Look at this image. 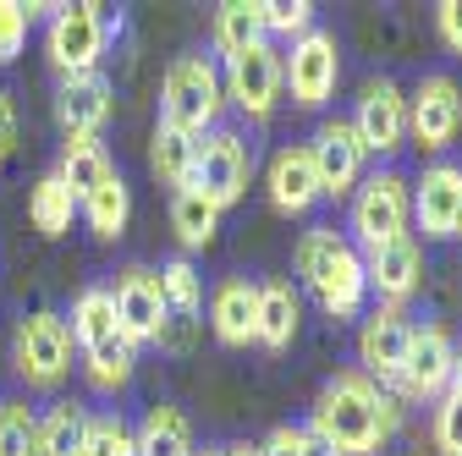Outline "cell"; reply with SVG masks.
Masks as SVG:
<instances>
[{
	"label": "cell",
	"mask_w": 462,
	"mask_h": 456,
	"mask_svg": "<svg viewBox=\"0 0 462 456\" xmlns=\"http://www.w3.org/2000/svg\"><path fill=\"white\" fill-rule=\"evenodd\" d=\"M110 44V17L94 0H78V6H55L50 28H44V50H50V67L61 78L78 72H99V55Z\"/></svg>",
	"instance_id": "6"
},
{
	"label": "cell",
	"mask_w": 462,
	"mask_h": 456,
	"mask_svg": "<svg viewBox=\"0 0 462 456\" xmlns=\"http://www.w3.org/2000/svg\"><path fill=\"white\" fill-rule=\"evenodd\" d=\"M209 324H215V341L220 347H248L259 341V287L243 275H231L215 287L209 297Z\"/></svg>",
	"instance_id": "21"
},
{
	"label": "cell",
	"mask_w": 462,
	"mask_h": 456,
	"mask_svg": "<svg viewBox=\"0 0 462 456\" xmlns=\"http://www.w3.org/2000/svg\"><path fill=\"white\" fill-rule=\"evenodd\" d=\"M298 275L303 287L319 297V308L330 319H358L369 280H364V253L346 242L336 225H314V232L298 242Z\"/></svg>",
	"instance_id": "3"
},
{
	"label": "cell",
	"mask_w": 462,
	"mask_h": 456,
	"mask_svg": "<svg viewBox=\"0 0 462 456\" xmlns=\"http://www.w3.org/2000/svg\"><path fill=\"white\" fill-rule=\"evenodd\" d=\"M264 187H270V204L281 214H309L319 204V170H314V154L309 143H292V149H281L264 170Z\"/></svg>",
	"instance_id": "20"
},
{
	"label": "cell",
	"mask_w": 462,
	"mask_h": 456,
	"mask_svg": "<svg viewBox=\"0 0 462 456\" xmlns=\"http://www.w3.org/2000/svg\"><path fill=\"white\" fill-rule=\"evenodd\" d=\"M353 132H358V143H364L369 154H396L402 143H408V94H402L391 78L364 83Z\"/></svg>",
	"instance_id": "15"
},
{
	"label": "cell",
	"mask_w": 462,
	"mask_h": 456,
	"mask_svg": "<svg viewBox=\"0 0 462 456\" xmlns=\"http://www.w3.org/2000/svg\"><path fill=\"white\" fill-rule=\"evenodd\" d=\"M160 297H165V330L199 319V308H204V287H199V269H193L188 253H182V259H171V264H160Z\"/></svg>",
	"instance_id": "29"
},
{
	"label": "cell",
	"mask_w": 462,
	"mask_h": 456,
	"mask_svg": "<svg viewBox=\"0 0 462 456\" xmlns=\"http://www.w3.org/2000/svg\"><path fill=\"white\" fill-rule=\"evenodd\" d=\"M28 23H33V6H17V0H0V67L23 55V44H28Z\"/></svg>",
	"instance_id": "35"
},
{
	"label": "cell",
	"mask_w": 462,
	"mask_h": 456,
	"mask_svg": "<svg viewBox=\"0 0 462 456\" xmlns=\"http://www.w3.org/2000/svg\"><path fill=\"white\" fill-rule=\"evenodd\" d=\"M298 324H303L298 287L292 280H264L259 287V347L264 352H286L298 341Z\"/></svg>",
	"instance_id": "22"
},
{
	"label": "cell",
	"mask_w": 462,
	"mask_h": 456,
	"mask_svg": "<svg viewBox=\"0 0 462 456\" xmlns=\"http://www.w3.org/2000/svg\"><path fill=\"white\" fill-rule=\"evenodd\" d=\"M264 39V12H259V0H226V6L215 12V50L226 55H243L248 44Z\"/></svg>",
	"instance_id": "31"
},
{
	"label": "cell",
	"mask_w": 462,
	"mask_h": 456,
	"mask_svg": "<svg viewBox=\"0 0 462 456\" xmlns=\"http://www.w3.org/2000/svg\"><path fill=\"white\" fill-rule=\"evenodd\" d=\"M220 456H259V445H248V440H237V445H220Z\"/></svg>",
	"instance_id": "40"
},
{
	"label": "cell",
	"mask_w": 462,
	"mask_h": 456,
	"mask_svg": "<svg viewBox=\"0 0 462 456\" xmlns=\"http://www.w3.org/2000/svg\"><path fill=\"white\" fill-rule=\"evenodd\" d=\"M110 292V308H116V324H122V335L133 341V347H149V341L165 335V297H160V269L149 264H127L122 275H116Z\"/></svg>",
	"instance_id": "12"
},
{
	"label": "cell",
	"mask_w": 462,
	"mask_h": 456,
	"mask_svg": "<svg viewBox=\"0 0 462 456\" xmlns=\"http://www.w3.org/2000/svg\"><path fill=\"white\" fill-rule=\"evenodd\" d=\"M435 445L446 456H462V396H440V407H435Z\"/></svg>",
	"instance_id": "37"
},
{
	"label": "cell",
	"mask_w": 462,
	"mask_h": 456,
	"mask_svg": "<svg viewBox=\"0 0 462 456\" xmlns=\"http://www.w3.org/2000/svg\"><path fill=\"white\" fill-rule=\"evenodd\" d=\"M220 83H226V99L237 105L243 116L264 122L270 110H275V99H281V50L270 39L248 44L243 55H231V61H226Z\"/></svg>",
	"instance_id": "13"
},
{
	"label": "cell",
	"mask_w": 462,
	"mask_h": 456,
	"mask_svg": "<svg viewBox=\"0 0 462 456\" xmlns=\"http://www.w3.org/2000/svg\"><path fill=\"white\" fill-rule=\"evenodd\" d=\"M220 110H226L220 67L209 55H177L165 67V83H160V122L182 127L188 138H204L220 127Z\"/></svg>",
	"instance_id": "4"
},
{
	"label": "cell",
	"mask_w": 462,
	"mask_h": 456,
	"mask_svg": "<svg viewBox=\"0 0 462 456\" xmlns=\"http://www.w3.org/2000/svg\"><path fill=\"white\" fill-rule=\"evenodd\" d=\"M88 445V413L78 402H55L39 418V456H83Z\"/></svg>",
	"instance_id": "30"
},
{
	"label": "cell",
	"mask_w": 462,
	"mask_h": 456,
	"mask_svg": "<svg viewBox=\"0 0 462 456\" xmlns=\"http://www.w3.org/2000/svg\"><path fill=\"white\" fill-rule=\"evenodd\" d=\"M408 341H413V319L408 308H374L358 330V374H369L380 390H391L402 358H408Z\"/></svg>",
	"instance_id": "16"
},
{
	"label": "cell",
	"mask_w": 462,
	"mask_h": 456,
	"mask_svg": "<svg viewBox=\"0 0 462 456\" xmlns=\"http://www.w3.org/2000/svg\"><path fill=\"white\" fill-rule=\"evenodd\" d=\"M462 132V88L446 72H430L413 94H408V138L424 154H446Z\"/></svg>",
	"instance_id": "11"
},
{
	"label": "cell",
	"mask_w": 462,
	"mask_h": 456,
	"mask_svg": "<svg viewBox=\"0 0 462 456\" xmlns=\"http://www.w3.org/2000/svg\"><path fill=\"white\" fill-rule=\"evenodd\" d=\"M72 347L83 358V374L99 396H116L133 385V369H138V347L122 335V324H116V308H110V292L105 287H88L78 292L72 303Z\"/></svg>",
	"instance_id": "2"
},
{
	"label": "cell",
	"mask_w": 462,
	"mask_h": 456,
	"mask_svg": "<svg viewBox=\"0 0 462 456\" xmlns=\"http://www.w3.org/2000/svg\"><path fill=\"white\" fill-rule=\"evenodd\" d=\"M133 445H138V456H199L188 413L171 407V402H160V407L143 413V424L133 429Z\"/></svg>",
	"instance_id": "23"
},
{
	"label": "cell",
	"mask_w": 462,
	"mask_h": 456,
	"mask_svg": "<svg viewBox=\"0 0 462 456\" xmlns=\"http://www.w3.org/2000/svg\"><path fill=\"white\" fill-rule=\"evenodd\" d=\"M199 456H220V451H199Z\"/></svg>",
	"instance_id": "43"
},
{
	"label": "cell",
	"mask_w": 462,
	"mask_h": 456,
	"mask_svg": "<svg viewBox=\"0 0 462 456\" xmlns=\"http://www.w3.org/2000/svg\"><path fill=\"white\" fill-rule=\"evenodd\" d=\"M110 110H116V88L105 72H78V78H61V88H55V122H61L67 143L99 138Z\"/></svg>",
	"instance_id": "17"
},
{
	"label": "cell",
	"mask_w": 462,
	"mask_h": 456,
	"mask_svg": "<svg viewBox=\"0 0 462 456\" xmlns=\"http://www.w3.org/2000/svg\"><path fill=\"white\" fill-rule=\"evenodd\" d=\"M12 369L33 385V390H55L67 374H72V330L61 314H28L17 319V335H12Z\"/></svg>",
	"instance_id": "5"
},
{
	"label": "cell",
	"mask_w": 462,
	"mask_h": 456,
	"mask_svg": "<svg viewBox=\"0 0 462 456\" xmlns=\"http://www.w3.org/2000/svg\"><path fill=\"white\" fill-rule=\"evenodd\" d=\"M193 154H199V138H188L182 127L160 122L154 138H149V170H154V182L171 187V193H182L193 182Z\"/></svg>",
	"instance_id": "24"
},
{
	"label": "cell",
	"mask_w": 462,
	"mask_h": 456,
	"mask_svg": "<svg viewBox=\"0 0 462 456\" xmlns=\"http://www.w3.org/2000/svg\"><path fill=\"white\" fill-rule=\"evenodd\" d=\"M0 456H39V413L28 402H0Z\"/></svg>",
	"instance_id": "32"
},
{
	"label": "cell",
	"mask_w": 462,
	"mask_h": 456,
	"mask_svg": "<svg viewBox=\"0 0 462 456\" xmlns=\"http://www.w3.org/2000/svg\"><path fill=\"white\" fill-rule=\"evenodd\" d=\"M83 456H138L127 418H122V413H99V418H88V445H83Z\"/></svg>",
	"instance_id": "34"
},
{
	"label": "cell",
	"mask_w": 462,
	"mask_h": 456,
	"mask_svg": "<svg viewBox=\"0 0 462 456\" xmlns=\"http://www.w3.org/2000/svg\"><path fill=\"white\" fill-rule=\"evenodd\" d=\"M451 396H462V347H457V369H451Z\"/></svg>",
	"instance_id": "41"
},
{
	"label": "cell",
	"mask_w": 462,
	"mask_h": 456,
	"mask_svg": "<svg viewBox=\"0 0 462 456\" xmlns=\"http://www.w3.org/2000/svg\"><path fill=\"white\" fill-rule=\"evenodd\" d=\"M309 154H314V170H319V198H353L358 193L369 149L358 143V132H353L346 116H325Z\"/></svg>",
	"instance_id": "14"
},
{
	"label": "cell",
	"mask_w": 462,
	"mask_h": 456,
	"mask_svg": "<svg viewBox=\"0 0 462 456\" xmlns=\"http://www.w3.org/2000/svg\"><path fill=\"white\" fill-rule=\"evenodd\" d=\"M451 369H457V347L440 324H413L408 358H402L391 396H408V402H440L451 390Z\"/></svg>",
	"instance_id": "10"
},
{
	"label": "cell",
	"mask_w": 462,
	"mask_h": 456,
	"mask_svg": "<svg viewBox=\"0 0 462 456\" xmlns=\"http://www.w3.org/2000/svg\"><path fill=\"white\" fill-rule=\"evenodd\" d=\"M248 177H254V154L243 143V132L231 127H215L199 138V154H193V182L215 209H231L243 193H248Z\"/></svg>",
	"instance_id": "8"
},
{
	"label": "cell",
	"mask_w": 462,
	"mask_h": 456,
	"mask_svg": "<svg viewBox=\"0 0 462 456\" xmlns=\"http://www.w3.org/2000/svg\"><path fill=\"white\" fill-rule=\"evenodd\" d=\"M171 232H177V242L188 253L209 248L215 232H220V209L199 193V187H182V193H171Z\"/></svg>",
	"instance_id": "27"
},
{
	"label": "cell",
	"mask_w": 462,
	"mask_h": 456,
	"mask_svg": "<svg viewBox=\"0 0 462 456\" xmlns=\"http://www.w3.org/2000/svg\"><path fill=\"white\" fill-rule=\"evenodd\" d=\"M402 407L396 396L380 390L369 374L358 369H341L336 379L319 385L314 396V418H309V434L330 451V456H380V445L391 440Z\"/></svg>",
	"instance_id": "1"
},
{
	"label": "cell",
	"mask_w": 462,
	"mask_h": 456,
	"mask_svg": "<svg viewBox=\"0 0 462 456\" xmlns=\"http://www.w3.org/2000/svg\"><path fill=\"white\" fill-rule=\"evenodd\" d=\"M408 220H413V193L402 182V170H374V177L358 182V193H353V237L364 242V253L408 237Z\"/></svg>",
	"instance_id": "7"
},
{
	"label": "cell",
	"mask_w": 462,
	"mask_h": 456,
	"mask_svg": "<svg viewBox=\"0 0 462 456\" xmlns=\"http://www.w3.org/2000/svg\"><path fill=\"white\" fill-rule=\"evenodd\" d=\"M435 28H440V44L451 55H462V0H440V6H435Z\"/></svg>",
	"instance_id": "38"
},
{
	"label": "cell",
	"mask_w": 462,
	"mask_h": 456,
	"mask_svg": "<svg viewBox=\"0 0 462 456\" xmlns=\"http://www.w3.org/2000/svg\"><path fill=\"white\" fill-rule=\"evenodd\" d=\"M78 209H83L88 232H94L99 242H116V237L127 232V220H133V187H127V182L110 170V177H105V182H99V187H94Z\"/></svg>",
	"instance_id": "25"
},
{
	"label": "cell",
	"mask_w": 462,
	"mask_h": 456,
	"mask_svg": "<svg viewBox=\"0 0 462 456\" xmlns=\"http://www.w3.org/2000/svg\"><path fill=\"white\" fill-rule=\"evenodd\" d=\"M12 154H17V105L0 88V160H12Z\"/></svg>",
	"instance_id": "39"
},
{
	"label": "cell",
	"mask_w": 462,
	"mask_h": 456,
	"mask_svg": "<svg viewBox=\"0 0 462 456\" xmlns=\"http://www.w3.org/2000/svg\"><path fill=\"white\" fill-rule=\"evenodd\" d=\"M72 214H78V198L61 187V177H55V170L28 187V220H33L39 237H50V242L67 237V232H72Z\"/></svg>",
	"instance_id": "28"
},
{
	"label": "cell",
	"mask_w": 462,
	"mask_h": 456,
	"mask_svg": "<svg viewBox=\"0 0 462 456\" xmlns=\"http://www.w3.org/2000/svg\"><path fill=\"white\" fill-rule=\"evenodd\" d=\"M451 237H462V214H457V232H451Z\"/></svg>",
	"instance_id": "42"
},
{
	"label": "cell",
	"mask_w": 462,
	"mask_h": 456,
	"mask_svg": "<svg viewBox=\"0 0 462 456\" xmlns=\"http://www.w3.org/2000/svg\"><path fill=\"white\" fill-rule=\"evenodd\" d=\"M408 193H413V220H419V232L430 242H440V237L457 232V214H462V165H446V160L430 165Z\"/></svg>",
	"instance_id": "18"
},
{
	"label": "cell",
	"mask_w": 462,
	"mask_h": 456,
	"mask_svg": "<svg viewBox=\"0 0 462 456\" xmlns=\"http://www.w3.org/2000/svg\"><path fill=\"white\" fill-rule=\"evenodd\" d=\"M110 170H116V165H110L105 143H99V138H78V143H67V149H61V165H55V177H61V187L83 204V198L110 177Z\"/></svg>",
	"instance_id": "26"
},
{
	"label": "cell",
	"mask_w": 462,
	"mask_h": 456,
	"mask_svg": "<svg viewBox=\"0 0 462 456\" xmlns=\"http://www.w3.org/2000/svg\"><path fill=\"white\" fill-rule=\"evenodd\" d=\"M259 456H330L303 424H281V429H270V440L259 445Z\"/></svg>",
	"instance_id": "36"
},
{
	"label": "cell",
	"mask_w": 462,
	"mask_h": 456,
	"mask_svg": "<svg viewBox=\"0 0 462 456\" xmlns=\"http://www.w3.org/2000/svg\"><path fill=\"white\" fill-rule=\"evenodd\" d=\"M419 275H424V259H419V242H413V237H396V242L364 253V280H369V292H374L385 308H402V303H408V297L419 292Z\"/></svg>",
	"instance_id": "19"
},
{
	"label": "cell",
	"mask_w": 462,
	"mask_h": 456,
	"mask_svg": "<svg viewBox=\"0 0 462 456\" xmlns=\"http://www.w3.org/2000/svg\"><path fill=\"white\" fill-rule=\"evenodd\" d=\"M336 78H341V44L325 28H309L281 55V88H292L298 110H319L336 94Z\"/></svg>",
	"instance_id": "9"
},
{
	"label": "cell",
	"mask_w": 462,
	"mask_h": 456,
	"mask_svg": "<svg viewBox=\"0 0 462 456\" xmlns=\"http://www.w3.org/2000/svg\"><path fill=\"white\" fill-rule=\"evenodd\" d=\"M259 12H264V39H303L314 28V6L309 0H259Z\"/></svg>",
	"instance_id": "33"
}]
</instances>
